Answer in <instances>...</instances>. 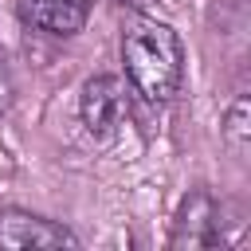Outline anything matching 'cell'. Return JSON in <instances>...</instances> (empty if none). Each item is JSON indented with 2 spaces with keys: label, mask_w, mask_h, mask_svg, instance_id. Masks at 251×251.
Listing matches in <instances>:
<instances>
[{
  "label": "cell",
  "mask_w": 251,
  "mask_h": 251,
  "mask_svg": "<svg viewBox=\"0 0 251 251\" xmlns=\"http://www.w3.org/2000/svg\"><path fill=\"white\" fill-rule=\"evenodd\" d=\"M122 71L133 94L165 106L184 86V39L157 16H133L122 27Z\"/></svg>",
  "instance_id": "cell-1"
},
{
  "label": "cell",
  "mask_w": 251,
  "mask_h": 251,
  "mask_svg": "<svg viewBox=\"0 0 251 251\" xmlns=\"http://www.w3.org/2000/svg\"><path fill=\"white\" fill-rule=\"evenodd\" d=\"M78 122L90 141L110 145L129 122V82L118 75H94L78 94Z\"/></svg>",
  "instance_id": "cell-2"
},
{
  "label": "cell",
  "mask_w": 251,
  "mask_h": 251,
  "mask_svg": "<svg viewBox=\"0 0 251 251\" xmlns=\"http://www.w3.org/2000/svg\"><path fill=\"white\" fill-rule=\"evenodd\" d=\"M224 141L235 157H247L251 149V106H247V94H239L227 114H224Z\"/></svg>",
  "instance_id": "cell-6"
},
{
  "label": "cell",
  "mask_w": 251,
  "mask_h": 251,
  "mask_svg": "<svg viewBox=\"0 0 251 251\" xmlns=\"http://www.w3.org/2000/svg\"><path fill=\"white\" fill-rule=\"evenodd\" d=\"M90 8L82 0H20V20L43 35L71 39L86 27Z\"/></svg>",
  "instance_id": "cell-5"
},
{
  "label": "cell",
  "mask_w": 251,
  "mask_h": 251,
  "mask_svg": "<svg viewBox=\"0 0 251 251\" xmlns=\"http://www.w3.org/2000/svg\"><path fill=\"white\" fill-rule=\"evenodd\" d=\"M82 4H86V8H90V0H82Z\"/></svg>",
  "instance_id": "cell-9"
},
{
  "label": "cell",
  "mask_w": 251,
  "mask_h": 251,
  "mask_svg": "<svg viewBox=\"0 0 251 251\" xmlns=\"http://www.w3.org/2000/svg\"><path fill=\"white\" fill-rule=\"evenodd\" d=\"M220 243H227V235H224V204L208 188H192L176 208L169 247L196 251V247H220Z\"/></svg>",
  "instance_id": "cell-3"
},
{
  "label": "cell",
  "mask_w": 251,
  "mask_h": 251,
  "mask_svg": "<svg viewBox=\"0 0 251 251\" xmlns=\"http://www.w3.org/2000/svg\"><path fill=\"white\" fill-rule=\"evenodd\" d=\"M12 106V75H8V67H4V59H0V114Z\"/></svg>",
  "instance_id": "cell-7"
},
{
  "label": "cell",
  "mask_w": 251,
  "mask_h": 251,
  "mask_svg": "<svg viewBox=\"0 0 251 251\" xmlns=\"http://www.w3.org/2000/svg\"><path fill=\"white\" fill-rule=\"evenodd\" d=\"M114 4H118V8H126V12H133V16H145L157 0H114Z\"/></svg>",
  "instance_id": "cell-8"
},
{
  "label": "cell",
  "mask_w": 251,
  "mask_h": 251,
  "mask_svg": "<svg viewBox=\"0 0 251 251\" xmlns=\"http://www.w3.org/2000/svg\"><path fill=\"white\" fill-rule=\"evenodd\" d=\"M0 247L8 251H75L78 247V235L59 224V220H47L39 212H27V208H4L0 212Z\"/></svg>",
  "instance_id": "cell-4"
}]
</instances>
